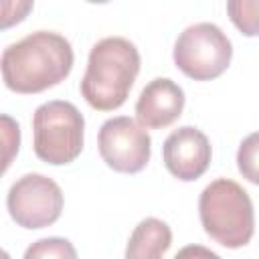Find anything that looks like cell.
Masks as SVG:
<instances>
[{
  "label": "cell",
  "mask_w": 259,
  "mask_h": 259,
  "mask_svg": "<svg viewBox=\"0 0 259 259\" xmlns=\"http://www.w3.org/2000/svg\"><path fill=\"white\" fill-rule=\"evenodd\" d=\"M4 85L14 93H40L59 85L73 69L71 42L51 30H36L4 49Z\"/></svg>",
  "instance_id": "cell-1"
},
{
  "label": "cell",
  "mask_w": 259,
  "mask_h": 259,
  "mask_svg": "<svg viewBox=\"0 0 259 259\" xmlns=\"http://www.w3.org/2000/svg\"><path fill=\"white\" fill-rule=\"evenodd\" d=\"M140 73V53L123 36H107L93 45L87 71L81 79V95L97 111L121 107Z\"/></svg>",
  "instance_id": "cell-2"
},
{
  "label": "cell",
  "mask_w": 259,
  "mask_h": 259,
  "mask_svg": "<svg viewBox=\"0 0 259 259\" xmlns=\"http://www.w3.org/2000/svg\"><path fill=\"white\" fill-rule=\"evenodd\" d=\"M198 217L206 235L227 249L245 247L255 233L253 202L247 190L229 178H217L200 192Z\"/></svg>",
  "instance_id": "cell-3"
},
{
  "label": "cell",
  "mask_w": 259,
  "mask_h": 259,
  "mask_svg": "<svg viewBox=\"0 0 259 259\" xmlns=\"http://www.w3.org/2000/svg\"><path fill=\"white\" fill-rule=\"evenodd\" d=\"M85 119L69 101H47L32 115V148L47 164H71L83 150Z\"/></svg>",
  "instance_id": "cell-4"
},
{
  "label": "cell",
  "mask_w": 259,
  "mask_h": 259,
  "mask_svg": "<svg viewBox=\"0 0 259 259\" xmlns=\"http://www.w3.org/2000/svg\"><path fill=\"white\" fill-rule=\"evenodd\" d=\"M233 57L229 36L212 22H196L186 26L174 45L176 67L194 81H210L221 77Z\"/></svg>",
  "instance_id": "cell-5"
},
{
  "label": "cell",
  "mask_w": 259,
  "mask_h": 259,
  "mask_svg": "<svg viewBox=\"0 0 259 259\" xmlns=\"http://www.w3.org/2000/svg\"><path fill=\"white\" fill-rule=\"evenodd\" d=\"M6 206L12 221L22 229H45L63 210L61 186L42 174H24L8 190Z\"/></svg>",
  "instance_id": "cell-6"
},
{
  "label": "cell",
  "mask_w": 259,
  "mask_h": 259,
  "mask_svg": "<svg viewBox=\"0 0 259 259\" xmlns=\"http://www.w3.org/2000/svg\"><path fill=\"white\" fill-rule=\"evenodd\" d=\"M97 146L101 160L121 174H136L144 170L152 154V140L148 132L125 115L111 117L101 125Z\"/></svg>",
  "instance_id": "cell-7"
},
{
  "label": "cell",
  "mask_w": 259,
  "mask_h": 259,
  "mask_svg": "<svg viewBox=\"0 0 259 259\" xmlns=\"http://www.w3.org/2000/svg\"><path fill=\"white\" fill-rule=\"evenodd\" d=\"M162 156L168 172L174 178L190 182L206 172L212 152L208 138L198 127L182 125L166 138L162 146Z\"/></svg>",
  "instance_id": "cell-8"
},
{
  "label": "cell",
  "mask_w": 259,
  "mask_h": 259,
  "mask_svg": "<svg viewBox=\"0 0 259 259\" xmlns=\"http://www.w3.org/2000/svg\"><path fill=\"white\" fill-rule=\"evenodd\" d=\"M184 109V91L168 77L152 79L136 101V119L144 130L172 125Z\"/></svg>",
  "instance_id": "cell-9"
},
{
  "label": "cell",
  "mask_w": 259,
  "mask_h": 259,
  "mask_svg": "<svg viewBox=\"0 0 259 259\" xmlns=\"http://www.w3.org/2000/svg\"><path fill=\"white\" fill-rule=\"evenodd\" d=\"M170 245V227L156 217H148L132 231L125 247V259H164Z\"/></svg>",
  "instance_id": "cell-10"
},
{
  "label": "cell",
  "mask_w": 259,
  "mask_h": 259,
  "mask_svg": "<svg viewBox=\"0 0 259 259\" xmlns=\"http://www.w3.org/2000/svg\"><path fill=\"white\" fill-rule=\"evenodd\" d=\"M227 12L245 36H259V0H233L227 4Z\"/></svg>",
  "instance_id": "cell-11"
},
{
  "label": "cell",
  "mask_w": 259,
  "mask_h": 259,
  "mask_svg": "<svg viewBox=\"0 0 259 259\" xmlns=\"http://www.w3.org/2000/svg\"><path fill=\"white\" fill-rule=\"evenodd\" d=\"M24 259H77V251L69 239L45 237L24 251Z\"/></svg>",
  "instance_id": "cell-12"
},
{
  "label": "cell",
  "mask_w": 259,
  "mask_h": 259,
  "mask_svg": "<svg viewBox=\"0 0 259 259\" xmlns=\"http://www.w3.org/2000/svg\"><path fill=\"white\" fill-rule=\"evenodd\" d=\"M237 166L243 178L253 184H259V132L249 134L237 152Z\"/></svg>",
  "instance_id": "cell-13"
},
{
  "label": "cell",
  "mask_w": 259,
  "mask_h": 259,
  "mask_svg": "<svg viewBox=\"0 0 259 259\" xmlns=\"http://www.w3.org/2000/svg\"><path fill=\"white\" fill-rule=\"evenodd\" d=\"M2 121L6 125V132H4V138H6V148H8V154L4 156V168H8L10 160H12V154L18 152V144H20V130H18V123H14L8 115H2Z\"/></svg>",
  "instance_id": "cell-14"
},
{
  "label": "cell",
  "mask_w": 259,
  "mask_h": 259,
  "mask_svg": "<svg viewBox=\"0 0 259 259\" xmlns=\"http://www.w3.org/2000/svg\"><path fill=\"white\" fill-rule=\"evenodd\" d=\"M174 259H221V257L202 245H186L174 255Z\"/></svg>",
  "instance_id": "cell-15"
}]
</instances>
